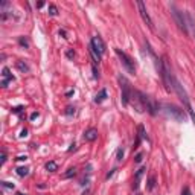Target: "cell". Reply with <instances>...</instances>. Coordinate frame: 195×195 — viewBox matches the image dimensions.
Here are the masks:
<instances>
[{"label": "cell", "mask_w": 195, "mask_h": 195, "mask_svg": "<svg viewBox=\"0 0 195 195\" xmlns=\"http://www.w3.org/2000/svg\"><path fill=\"white\" fill-rule=\"evenodd\" d=\"M26 136H27V131L23 130V131H22V134H20V137H26Z\"/></svg>", "instance_id": "cell-31"}, {"label": "cell", "mask_w": 195, "mask_h": 195, "mask_svg": "<svg viewBox=\"0 0 195 195\" xmlns=\"http://www.w3.org/2000/svg\"><path fill=\"white\" fill-rule=\"evenodd\" d=\"M26 159H27L26 156H20V157H17V160H26Z\"/></svg>", "instance_id": "cell-32"}, {"label": "cell", "mask_w": 195, "mask_h": 195, "mask_svg": "<svg viewBox=\"0 0 195 195\" xmlns=\"http://www.w3.org/2000/svg\"><path fill=\"white\" fill-rule=\"evenodd\" d=\"M66 55H67V58H69V60H73V58H75V52H73L72 49H70V50H67V53H66Z\"/></svg>", "instance_id": "cell-24"}, {"label": "cell", "mask_w": 195, "mask_h": 195, "mask_svg": "<svg viewBox=\"0 0 195 195\" xmlns=\"http://www.w3.org/2000/svg\"><path fill=\"white\" fill-rule=\"evenodd\" d=\"M90 55H92V58H93V64H95V66L99 64V61H101V55H99L92 46H90Z\"/></svg>", "instance_id": "cell-13"}, {"label": "cell", "mask_w": 195, "mask_h": 195, "mask_svg": "<svg viewBox=\"0 0 195 195\" xmlns=\"http://www.w3.org/2000/svg\"><path fill=\"white\" fill-rule=\"evenodd\" d=\"M154 183H156V178H154V177H151V178H149V185H148V189H149V191L154 188Z\"/></svg>", "instance_id": "cell-22"}, {"label": "cell", "mask_w": 195, "mask_h": 195, "mask_svg": "<svg viewBox=\"0 0 195 195\" xmlns=\"http://www.w3.org/2000/svg\"><path fill=\"white\" fill-rule=\"evenodd\" d=\"M19 43H20V46H23L24 49L29 48V41H27L24 37H20V38H19Z\"/></svg>", "instance_id": "cell-18"}, {"label": "cell", "mask_w": 195, "mask_h": 195, "mask_svg": "<svg viewBox=\"0 0 195 195\" xmlns=\"http://www.w3.org/2000/svg\"><path fill=\"white\" fill-rule=\"evenodd\" d=\"M76 174V169L75 168H70V169H67V172L64 174V178H70V177H73Z\"/></svg>", "instance_id": "cell-19"}, {"label": "cell", "mask_w": 195, "mask_h": 195, "mask_svg": "<svg viewBox=\"0 0 195 195\" xmlns=\"http://www.w3.org/2000/svg\"><path fill=\"white\" fill-rule=\"evenodd\" d=\"M19 195H24V194H19Z\"/></svg>", "instance_id": "cell-33"}, {"label": "cell", "mask_w": 195, "mask_h": 195, "mask_svg": "<svg viewBox=\"0 0 195 195\" xmlns=\"http://www.w3.org/2000/svg\"><path fill=\"white\" fill-rule=\"evenodd\" d=\"M122 159H123V149H122V148H119V149H118V160L121 162Z\"/></svg>", "instance_id": "cell-23"}, {"label": "cell", "mask_w": 195, "mask_h": 195, "mask_svg": "<svg viewBox=\"0 0 195 195\" xmlns=\"http://www.w3.org/2000/svg\"><path fill=\"white\" fill-rule=\"evenodd\" d=\"M105 99H107V90L102 89V90L96 95V98H95V102H96V104H101V102H104Z\"/></svg>", "instance_id": "cell-12"}, {"label": "cell", "mask_w": 195, "mask_h": 195, "mask_svg": "<svg viewBox=\"0 0 195 195\" xmlns=\"http://www.w3.org/2000/svg\"><path fill=\"white\" fill-rule=\"evenodd\" d=\"M137 8H139V14H140V17H142V20L145 22V24L151 29V31H154V24H152V20H151V17H149V14H148V11H146V6L143 2H137Z\"/></svg>", "instance_id": "cell-7"}, {"label": "cell", "mask_w": 195, "mask_h": 195, "mask_svg": "<svg viewBox=\"0 0 195 195\" xmlns=\"http://www.w3.org/2000/svg\"><path fill=\"white\" fill-rule=\"evenodd\" d=\"M66 114H75V107H67V111H66Z\"/></svg>", "instance_id": "cell-26"}, {"label": "cell", "mask_w": 195, "mask_h": 195, "mask_svg": "<svg viewBox=\"0 0 195 195\" xmlns=\"http://www.w3.org/2000/svg\"><path fill=\"white\" fill-rule=\"evenodd\" d=\"M49 14L50 15H56L58 14V9H56L55 5H49Z\"/></svg>", "instance_id": "cell-20"}, {"label": "cell", "mask_w": 195, "mask_h": 195, "mask_svg": "<svg viewBox=\"0 0 195 195\" xmlns=\"http://www.w3.org/2000/svg\"><path fill=\"white\" fill-rule=\"evenodd\" d=\"M171 14H172L175 23H177V26H178V29L183 31L185 34H189V32H188V26H186V17H185V12L178 11V9L172 5V6H171Z\"/></svg>", "instance_id": "cell-4"}, {"label": "cell", "mask_w": 195, "mask_h": 195, "mask_svg": "<svg viewBox=\"0 0 195 195\" xmlns=\"http://www.w3.org/2000/svg\"><path fill=\"white\" fill-rule=\"evenodd\" d=\"M17 67H19L20 72H23V73L29 72V67L26 66V63H23V61H17Z\"/></svg>", "instance_id": "cell-16"}, {"label": "cell", "mask_w": 195, "mask_h": 195, "mask_svg": "<svg viewBox=\"0 0 195 195\" xmlns=\"http://www.w3.org/2000/svg\"><path fill=\"white\" fill-rule=\"evenodd\" d=\"M171 85H172V89L175 90V93L178 95V98H180V101L183 102V105L186 107V111L189 113V116H191V119H192V122L195 123V113L194 110H192V107H191V101H189V96H188V93H186V90L183 89V85L178 82V79L171 73Z\"/></svg>", "instance_id": "cell-1"}, {"label": "cell", "mask_w": 195, "mask_h": 195, "mask_svg": "<svg viewBox=\"0 0 195 195\" xmlns=\"http://www.w3.org/2000/svg\"><path fill=\"white\" fill-rule=\"evenodd\" d=\"M185 17H186V26H188V32L192 34L195 38V20L192 17L191 12H185Z\"/></svg>", "instance_id": "cell-9"}, {"label": "cell", "mask_w": 195, "mask_h": 195, "mask_svg": "<svg viewBox=\"0 0 195 195\" xmlns=\"http://www.w3.org/2000/svg\"><path fill=\"white\" fill-rule=\"evenodd\" d=\"M17 174H19L20 177H26V175L29 174V169H27L26 166H22V168H17Z\"/></svg>", "instance_id": "cell-17"}, {"label": "cell", "mask_w": 195, "mask_h": 195, "mask_svg": "<svg viewBox=\"0 0 195 195\" xmlns=\"http://www.w3.org/2000/svg\"><path fill=\"white\" fill-rule=\"evenodd\" d=\"M2 75H3V78H5V79L2 81V87H8V82H9V81H14V76H12V73L9 72L8 67H3Z\"/></svg>", "instance_id": "cell-10"}, {"label": "cell", "mask_w": 195, "mask_h": 195, "mask_svg": "<svg viewBox=\"0 0 195 195\" xmlns=\"http://www.w3.org/2000/svg\"><path fill=\"white\" fill-rule=\"evenodd\" d=\"M22 110H23V107H17V108H14L12 111H14V113H20Z\"/></svg>", "instance_id": "cell-29"}, {"label": "cell", "mask_w": 195, "mask_h": 195, "mask_svg": "<svg viewBox=\"0 0 195 195\" xmlns=\"http://www.w3.org/2000/svg\"><path fill=\"white\" fill-rule=\"evenodd\" d=\"M5 162H6V152L2 151V165H5Z\"/></svg>", "instance_id": "cell-28"}, {"label": "cell", "mask_w": 195, "mask_h": 195, "mask_svg": "<svg viewBox=\"0 0 195 195\" xmlns=\"http://www.w3.org/2000/svg\"><path fill=\"white\" fill-rule=\"evenodd\" d=\"M142 157H143V156H142V152H139V154L136 156V159H134V162H136V163H140V162H142Z\"/></svg>", "instance_id": "cell-25"}, {"label": "cell", "mask_w": 195, "mask_h": 195, "mask_svg": "<svg viewBox=\"0 0 195 195\" xmlns=\"http://www.w3.org/2000/svg\"><path fill=\"white\" fill-rule=\"evenodd\" d=\"M35 118H38V113H32V114H31V121H34Z\"/></svg>", "instance_id": "cell-30"}, {"label": "cell", "mask_w": 195, "mask_h": 195, "mask_svg": "<svg viewBox=\"0 0 195 195\" xmlns=\"http://www.w3.org/2000/svg\"><path fill=\"white\" fill-rule=\"evenodd\" d=\"M139 136L137 137H140V140L143 139V140H148V136H146V131H145V127L143 125H139Z\"/></svg>", "instance_id": "cell-14"}, {"label": "cell", "mask_w": 195, "mask_h": 195, "mask_svg": "<svg viewBox=\"0 0 195 195\" xmlns=\"http://www.w3.org/2000/svg\"><path fill=\"white\" fill-rule=\"evenodd\" d=\"M98 139V130L96 128H89L85 133H84V140L87 142H93Z\"/></svg>", "instance_id": "cell-11"}, {"label": "cell", "mask_w": 195, "mask_h": 195, "mask_svg": "<svg viewBox=\"0 0 195 195\" xmlns=\"http://www.w3.org/2000/svg\"><path fill=\"white\" fill-rule=\"evenodd\" d=\"M90 46L96 50L98 53L102 56V53L105 52V44H104V41H102V38L99 37V35H96V37H93L92 38V43H90Z\"/></svg>", "instance_id": "cell-8"}, {"label": "cell", "mask_w": 195, "mask_h": 195, "mask_svg": "<svg viewBox=\"0 0 195 195\" xmlns=\"http://www.w3.org/2000/svg\"><path fill=\"white\" fill-rule=\"evenodd\" d=\"M2 186L8 189H14V183H9V181H2Z\"/></svg>", "instance_id": "cell-21"}, {"label": "cell", "mask_w": 195, "mask_h": 195, "mask_svg": "<svg viewBox=\"0 0 195 195\" xmlns=\"http://www.w3.org/2000/svg\"><path fill=\"white\" fill-rule=\"evenodd\" d=\"M92 70H93V76H95V78H99V73H98V70H96V66H95V64H93V66H92Z\"/></svg>", "instance_id": "cell-27"}, {"label": "cell", "mask_w": 195, "mask_h": 195, "mask_svg": "<svg viewBox=\"0 0 195 195\" xmlns=\"http://www.w3.org/2000/svg\"><path fill=\"white\" fill-rule=\"evenodd\" d=\"M114 52H116V55L119 56V60H121V63L123 64V67L127 69V72L131 73V75H134V73H136V66H134L133 58L128 56V55H127L123 50H121V49H114Z\"/></svg>", "instance_id": "cell-3"}, {"label": "cell", "mask_w": 195, "mask_h": 195, "mask_svg": "<svg viewBox=\"0 0 195 195\" xmlns=\"http://www.w3.org/2000/svg\"><path fill=\"white\" fill-rule=\"evenodd\" d=\"M119 84H121V101L123 105H128L130 104V99L133 98V89H131V84H130V81L125 78V76H122L119 75Z\"/></svg>", "instance_id": "cell-2"}, {"label": "cell", "mask_w": 195, "mask_h": 195, "mask_svg": "<svg viewBox=\"0 0 195 195\" xmlns=\"http://www.w3.org/2000/svg\"><path fill=\"white\" fill-rule=\"evenodd\" d=\"M142 101H143V108H145V111H148L151 116H156V114H157V110H159L157 102H156L151 96L145 95V93H142Z\"/></svg>", "instance_id": "cell-6"}, {"label": "cell", "mask_w": 195, "mask_h": 195, "mask_svg": "<svg viewBox=\"0 0 195 195\" xmlns=\"http://www.w3.org/2000/svg\"><path fill=\"white\" fill-rule=\"evenodd\" d=\"M163 108H165V113H166L168 116H171L172 119H175V121H178V122L185 121V111H183L180 107L172 105V104H165Z\"/></svg>", "instance_id": "cell-5"}, {"label": "cell", "mask_w": 195, "mask_h": 195, "mask_svg": "<svg viewBox=\"0 0 195 195\" xmlns=\"http://www.w3.org/2000/svg\"><path fill=\"white\" fill-rule=\"evenodd\" d=\"M46 169H48L49 172H55V171L58 169V165H56L55 162H48V163H46Z\"/></svg>", "instance_id": "cell-15"}]
</instances>
